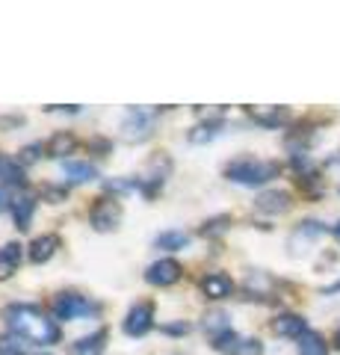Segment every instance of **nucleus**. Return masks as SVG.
Returning <instances> with one entry per match:
<instances>
[{"instance_id": "obj_15", "label": "nucleus", "mask_w": 340, "mask_h": 355, "mask_svg": "<svg viewBox=\"0 0 340 355\" xmlns=\"http://www.w3.org/2000/svg\"><path fill=\"white\" fill-rule=\"evenodd\" d=\"M62 175L69 178L74 184H86V181H95L98 178V169L92 163H80V160H65L62 163Z\"/></svg>"}, {"instance_id": "obj_30", "label": "nucleus", "mask_w": 340, "mask_h": 355, "mask_svg": "<svg viewBox=\"0 0 340 355\" xmlns=\"http://www.w3.org/2000/svg\"><path fill=\"white\" fill-rule=\"evenodd\" d=\"M65 193H69V190H57V187H48V190H45V196L53 198V202H62Z\"/></svg>"}, {"instance_id": "obj_23", "label": "nucleus", "mask_w": 340, "mask_h": 355, "mask_svg": "<svg viewBox=\"0 0 340 355\" xmlns=\"http://www.w3.org/2000/svg\"><path fill=\"white\" fill-rule=\"evenodd\" d=\"M0 355H27V347H24V338L18 335H0Z\"/></svg>"}, {"instance_id": "obj_22", "label": "nucleus", "mask_w": 340, "mask_h": 355, "mask_svg": "<svg viewBox=\"0 0 340 355\" xmlns=\"http://www.w3.org/2000/svg\"><path fill=\"white\" fill-rule=\"evenodd\" d=\"M157 249H184L186 243H190V234H186V231H166V234H160L157 240Z\"/></svg>"}, {"instance_id": "obj_7", "label": "nucleus", "mask_w": 340, "mask_h": 355, "mask_svg": "<svg viewBox=\"0 0 340 355\" xmlns=\"http://www.w3.org/2000/svg\"><path fill=\"white\" fill-rule=\"evenodd\" d=\"M184 275V266L178 261H172V258H163L157 263H151L148 270H145V282L148 284H154V287H169L175 284Z\"/></svg>"}, {"instance_id": "obj_3", "label": "nucleus", "mask_w": 340, "mask_h": 355, "mask_svg": "<svg viewBox=\"0 0 340 355\" xmlns=\"http://www.w3.org/2000/svg\"><path fill=\"white\" fill-rule=\"evenodd\" d=\"M154 119H157V110L134 107L122 121V139L125 142H145L151 133H154Z\"/></svg>"}, {"instance_id": "obj_16", "label": "nucleus", "mask_w": 340, "mask_h": 355, "mask_svg": "<svg viewBox=\"0 0 340 355\" xmlns=\"http://www.w3.org/2000/svg\"><path fill=\"white\" fill-rule=\"evenodd\" d=\"M0 181L9 187H24V166L6 157V154H0Z\"/></svg>"}, {"instance_id": "obj_8", "label": "nucleus", "mask_w": 340, "mask_h": 355, "mask_svg": "<svg viewBox=\"0 0 340 355\" xmlns=\"http://www.w3.org/2000/svg\"><path fill=\"white\" fill-rule=\"evenodd\" d=\"M272 331L281 338H305L308 335V323L299 317V314H278L276 317V323H272Z\"/></svg>"}, {"instance_id": "obj_31", "label": "nucleus", "mask_w": 340, "mask_h": 355, "mask_svg": "<svg viewBox=\"0 0 340 355\" xmlns=\"http://www.w3.org/2000/svg\"><path fill=\"white\" fill-rule=\"evenodd\" d=\"M6 207H12V205H9V193L3 190V187H0V214H3Z\"/></svg>"}, {"instance_id": "obj_4", "label": "nucleus", "mask_w": 340, "mask_h": 355, "mask_svg": "<svg viewBox=\"0 0 340 355\" xmlns=\"http://www.w3.org/2000/svg\"><path fill=\"white\" fill-rule=\"evenodd\" d=\"M51 311H53V317H57V320H74V317H83V314H95L98 305L89 302V299L80 296V293L65 291V293L53 296Z\"/></svg>"}, {"instance_id": "obj_14", "label": "nucleus", "mask_w": 340, "mask_h": 355, "mask_svg": "<svg viewBox=\"0 0 340 355\" xmlns=\"http://www.w3.org/2000/svg\"><path fill=\"white\" fill-rule=\"evenodd\" d=\"M107 349V331L98 329L95 335L80 338L78 343H71V355H101Z\"/></svg>"}, {"instance_id": "obj_19", "label": "nucleus", "mask_w": 340, "mask_h": 355, "mask_svg": "<svg viewBox=\"0 0 340 355\" xmlns=\"http://www.w3.org/2000/svg\"><path fill=\"white\" fill-rule=\"evenodd\" d=\"M204 331L211 335L213 340L216 338H222L225 331H231V326H228V314L225 311H211V314L204 317Z\"/></svg>"}, {"instance_id": "obj_17", "label": "nucleus", "mask_w": 340, "mask_h": 355, "mask_svg": "<svg viewBox=\"0 0 340 355\" xmlns=\"http://www.w3.org/2000/svg\"><path fill=\"white\" fill-rule=\"evenodd\" d=\"M33 210H36V198H33V196H21V198H15V202H12V216H15V225L21 231L30 228Z\"/></svg>"}, {"instance_id": "obj_5", "label": "nucleus", "mask_w": 340, "mask_h": 355, "mask_svg": "<svg viewBox=\"0 0 340 355\" xmlns=\"http://www.w3.org/2000/svg\"><path fill=\"white\" fill-rule=\"evenodd\" d=\"M89 222L95 231H116L118 222H122V205L116 198H98L89 214Z\"/></svg>"}, {"instance_id": "obj_1", "label": "nucleus", "mask_w": 340, "mask_h": 355, "mask_svg": "<svg viewBox=\"0 0 340 355\" xmlns=\"http://www.w3.org/2000/svg\"><path fill=\"white\" fill-rule=\"evenodd\" d=\"M3 320L6 326L12 329V335L27 338L39 347H51V343H60V326L36 305H6L3 308Z\"/></svg>"}, {"instance_id": "obj_24", "label": "nucleus", "mask_w": 340, "mask_h": 355, "mask_svg": "<svg viewBox=\"0 0 340 355\" xmlns=\"http://www.w3.org/2000/svg\"><path fill=\"white\" fill-rule=\"evenodd\" d=\"M323 225H320V222H302V228L299 231H296V234H293V246H299V240H314V237H320L323 234Z\"/></svg>"}, {"instance_id": "obj_10", "label": "nucleus", "mask_w": 340, "mask_h": 355, "mask_svg": "<svg viewBox=\"0 0 340 355\" xmlns=\"http://www.w3.org/2000/svg\"><path fill=\"white\" fill-rule=\"evenodd\" d=\"M251 119L258 121V125H267V128H278L284 121L290 119V110L287 107H249Z\"/></svg>"}, {"instance_id": "obj_6", "label": "nucleus", "mask_w": 340, "mask_h": 355, "mask_svg": "<svg viewBox=\"0 0 340 355\" xmlns=\"http://www.w3.org/2000/svg\"><path fill=\"white\" fill-rule=\"evenodd\" d=\"M151 326H154V305L151 302H139L127 311L125 317V335L130 338H142L145 331H151Z\"/></svg>"}, {"instance_id": "obj_18", "label": "nucleus", "mask_w": 340, "mask_h": 355, "mask_svg": "<svg viewBox=\"0 0 340 355\" xmlns=\"http://www.w3.org/2000/svg\"><path fill=\"white\" fill-rule=\"evenodd\" d=\"M74 137L71 133H65V130H60V133H53L51 137V142L45 146V151H48V157H65V154H71L74 151Z\"/></svg>"}, {"instance_id": "obj_2", "label": "nucleus", "mask_w": 340, "mask_h": 355, "mask_svg": "<svg viewBox=\"0 0 340 355\" xmlns=\"http://www.w3.org/2000/svg\"><path fill=\"white\" fill-rule=\"evenodd\" d=\"M278 172H281L278 163H272V160H255V157H240V160L225 166V178H228V181H237V184H246V187L267 184Z\"/></svg>"}, {"instance_id": "obj_33", "label": "nucleus", "mask_w": 340, "mask_h": 355, "mask_svg": "<svg viewBox=\"0 0 340 355\" xmlns=\"http://www.w3.org/2000/svg\"><path fill=\"white\" fill-rule=\"evenodd\" d=\"M334 340H337V347H340V331H337V338H334Z\"/></svg>"}, {"instance_id": "obj_20", "label": "nucleus", "mask_w": 340, "mask_h": 355, "mask_svg": "<svg viewBox=\"0 0 340 355\" xmlns=\"http://www.w3.org/2000/svg\"><path fill=\"white\" fill-rule=\"evenodd\" d=\"M219 128H222V121H219V119H213V121H202V125H195V128L190 130V137H186V139H190L193 146H202V142H211V139L216 137Z\"/></svg>"}, {"instance_id": "obj_21", "label": "nucleus", "mask_w": 340, "mask_h": 355, "mask_svg": "<svg viewBox=\"0 0 340 355\" xmlns=\"http://www.w3.org/2000/svg\"><path fill=\"white\" fill-rule=\"evenodd\" d=\"M299 355H328V343L316 331H308L299 343Z\"/></svg>"}, {"instance_id": "obj_11", "label": "nucleus", "mask_w": 340, "mask_h": 355, "mask_svg": "<svg viewBox=\"0 0 340 355\" xmlns=\"http://www.w3.org/2000/svg\"><path fill=\"white\" fill-rule=\"evenodd\" d=\"M60 249V237L57 234H45V237H36L30 243V261L33 263H45L53 258V252Z\"/></svg>"}, {"instance_id": "obj_12", "label": "nucleus", "mask_w": 340, "mask_h": 355, "mask_svg": "<svg viewBox=\"0 0 340 355\" xmlns=\"http://www.w3.org/2000/svg\"><path fill=\"white\" fill-rule=\"evenodd\" d=\"M255 205L263 214H284V210L290 207V196L284 190H269V193H260Z\"/></svg>"}, {"instance_id": "obj_9", "label": "nucleus", "mask_w": 340, "mask_h": 355, "mask_svg": "<svg viewBox=\"0 0 340 355\" xmlns=\"http://www.w3.org/2000/svg\"><path fill=\"white\" fill-rule=\"evenodd\" d=\"M202 291L207 299H225V296L234 293V282L228 279L225 272H211L202 279Z\"/></svg>"}, {"instance_id": "obj_27", "label": "nucleus", "mask_w": 340, "mask_h": 355, "mask_svg": "<svg viewBox=\"0 0 340 355\" xmlns=\"http://www.w3.org/2000/svg\"><path fill=\"white\" fill-rule=\"evenodd\" d=\"M39 154H42V146L36 142V146H27V148H21L18 151V163L21 166H30V163H36L39 160Z\"/></svg>"}, {"instance_id": "obj_13", "label": "nucleus", "mask_w": 340, "mask_h": 355, "mask_svg": "<svg viewBox=\"0 0 340 355\" xmlns=\"http://www.w3.org/2000/svg\"><path fill=\"white\" fill-rule=\"evenodd\" d=\"M21 243H6L0 249V282H6L12 272H18V263H21Z\"/></svg>"}, {"instance_id": "obj_28", "label": "nucleus", "mask_w": 340, "mask_h": 355, "mask_svg": "<svg viewBox=\"0 0 340 355\" xmlns=\"http://www.w3.org/2000/svg\"><path fill=\"white\" fill-rule=\"evenodd\" d=\"M225 222H228V216H216V219H211V222H204V228H202V234H204V237H213V234H222V231H225Z\"/></svg>"}, {"instance_id": "obj_29", "label": "nucleus", "mask_w": 340, "mask_h": 355, "mask_svg": "<svg viewBox=\"0 0 340 355\" xmlns=\"http://www.w3.org/2000/svg\"><path fill=\"white\" fill-rule=\"evenodd\" d=\"M163 331H169V335H186V331H190V323H178V326H163Z\"/></svg>"}, {"instance_id": "obj_26", "label": "nucleus", "mask_w": 340, "mask_h": 355, "mask_svg": "<svg viewBox=\"0 0 340 355\" xmlns=\"http://www.w3.org/2000/svg\"><path fill=\"white\" fill-rule=\"evenodd\" d=\"M234 355H263V347H260V340L246 338V340H240V343H237Z\"/></svg>"}, {"instance_id": "obj_32", "label": "nucleus", "mask_w": 340, "mask_h": 355, "mask_svg": "<svg viewBox=\"0 0 340 355\" xmlns=\"http://www.w3.org/2000/svg\"><path fill=\"white\" fill-rule=\"evenodd\" d=\"M334 237H337V243H340V222H337V225H334Z\"/></svg>"}, {"instance_id": "obj_25", "label": "nucleus", "mask_w": 340, "mask_h": 355, "mask_svg": "<svg viewBox=\"0 0 340 355\" xmlns=\"http://www.w3.org/2000/svg\"><path fill=\"white\" fill-rule=\"evenodd\" d=\"M240 340H243V338L234 335V331H225L222 338H216V340H213V347H216L219 352H231V355H234V349H237V343H240Z\"/></svg>"}]
</instances>
